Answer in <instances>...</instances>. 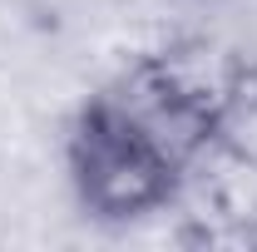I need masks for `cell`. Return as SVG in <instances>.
<instances>
[{"label":"cell","mask_w":257,"mask_h":252,"mask_svg":"<svg viewBox=\"0 0 257 252\" xmlns=\"http://www.w3.org/2000/svg\"><path fill=\"white\" fill-rule=\"evenodd\" d=\"M223 84L183 55L124 69L79 114L69 168L99 218H139L183 193L223 134Z\"/></svg>","instance_id":"1"}]
</instances>
